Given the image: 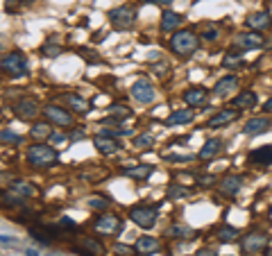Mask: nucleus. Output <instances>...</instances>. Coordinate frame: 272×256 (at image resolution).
<instances>
[{
  "label": "nucleus",
  "mask_w": 272,
  "mask_h": 256,
  "mask_svg": "<svg viewBox=\"0 0 272 256\" xmlns=\"http://www.w3.org/2000/svg\"><path fill=\"white\" fill-rule=\"evenodd\" d=\"M197 46H199V39H197V34L190 32V30H179V32H175L172 34V39H170L172 52L179 55V57L193 55V52L197 50Z\"/></svg>",
  "instance_id": "obj_1"
},
{
  "label": "nucleus",
  "mask_w": 272,
  "mask_h": 256,
  "mask_svg": "<svg viewBox=\"0 0 272 256\" xmlns=\"http://www.w3.org/2000/svg\"><path fill=\"white\" fill-rule=\"evenodd\" d=\"M27 161H30L34 168L54 165V163H57V152H54L50 145H45V143H39V145H30V147H27Z\"/></svg>",
  "instance_id": "obj_2"
},
{
  "label": "nucleus",
  "mask_w": 272,
  "mask_h": 256,
  "mask_svg": "<svg viewBox=\"0 0 272 256\" xmlns=\"http://www.w3.org/2000/svg\"><path fill=\"white\" fill-rule=\"evenodd\" d=\"M0 68H3V73H7L9 77H23V75H27V59L21 55V52H9V55H5L3 59H0Z\"/></svg>",
  "instance_id": "obj_3"
},
{
  "label": "nucleus",
  "mask_w": 272,
  "mask_h": 256,
  "mask_svg": "<svg viewBox=\"0 0 272 256\" xmlns=\"http://www.w3.org/2000/svg\"><path fill=\"white\" fill-rule=\"evenodd\" d=\"M109 21L116 30H129L136 23V10L131 5H120L109 12Z\"/></svg>",
  "instance_id": "obj_4"
},
{
  "label": "nucleus",
  "mask_w": 272,
  "mask_h": 256,
  "mask_svg": "<svg viewBox=\"0 0 272 256\" xmlns=\"http://www.w3.org/2000/svg\"><path fill=\"white\" fill-rule=\"evenodd\" d=\"M131 222H136L143 229H152L157 224V209L154 206H134L129 211Z\"/></svg>",
  "instance_id": "obj_5"
},
{
  "label": "nucleus",
  "mask_w": 272,
  "mask_h": 256,
  "mask_svg": "<svg viewBox=\"0 0 272 256\" xmlns=\"http://www.w3.org/2000/svg\"><path fill=\"white\" fill-rule=\"evenodd\" d=\"M267 247V233L263 231H252L240 240V249L245 254H256V251H263Z\"/></svg>",
  "instance_id": "obj_6"
},
{
  "label": "nucleus",
  "mask_w": 272,
  "mask_h": 256,
  "mask_svg": "<svg viewBox=\"0 0 272 256\" xmlns=\"http://www.w3.org/2000/svg\"><path fill=\"white\" fill-rule=\"evenodd\" d=\"M131 98H134L136 102H141V105H148V102H152L154 98H157V91H154L150 79H136V82L131 84Z\"/></svg>",
  "instance_id": "obj_7"
},
{
  "label": "nucleus",
  "mask_w": 272,
  "mask_h": 256,
  "mask_svg": "<svg viewBox=\"0 0 272 256\" xmlns=\"http://www.w3.org/2000/svg\"><path fill=\"white\" fill-rule=\"evenodd\" d=\"M95 229H98L100 233H107V236H113V233H120L122 231V218H118V215H100L98 220H95Z\"/></svg>",
  "instance_id": "obj_8"
},
{
  "label": "nucleus",
  "mask_w": 272,
  "mask_h": 256,
  "mask_svg": "<svg viewBox=\"0 0 272 256\" xmlns=\"http://www.w3.org/2000/svg\"><path fill=\"white\" fill-rule=\"evenodd\" d=\"M41 111H43V114H45V118H48V120H52L54 125H61V127H71V125H73V116L68 114L66 109H61V107L45 105Z\"/></svg>",
  "instance_id": "obj_9"
},
{
  "label": "nucleus",
  "mask_w": 272,
  "mask_h": 256,
  "mask_svg": "<svg viewBox=\"0 0 272 256\" xmlns=\"http://www.w3.org/2000/svg\"><path fill=\"white\" fill-rule=\"evenodd\" d=\"M234 43L238 48H243V50H256V48L265 46V39H263L261 34H256V32H243V34H238V37L234 39Z\"/></svg>",
  "instance_id": "obj_10"
},
{
  "label": "nucleus",
  "mask_w": 272,
  "mask_h": 256,
  "mask_svg": "<svg viewBox=\"0 0 272 256\" xmlns=\"http://www.w3.org/2000/svg\"><path fill=\"white\" fill-rule=\"evenodd\" d=\"M247 28L254 30V32H263V30H270L272 28V16L270 12H254V14L247 16Z\"/></svg>",
  "instance_id": "obj_11"
},
{
  "label": "nucleus",
  "mask_w": 272,
  "mask_h": 256,
  "mask_svg": "<svg viewBox=\"0 0 272 256\" xmlns=\"http://www.w3.org/2000/svg\"><path fill=\"white\" fill-rule=\"evenodd\" d=\"M238 114L240 111L238 109H220L216 116H211L209 118V123H207V127H211V129H218V127H225V125H229V123H234L236 118H238Z\"/></svg>",
  "instance_id": "obj_12"
},
{
  "label": "nucleus",
  "mask_w": 272,
  "mask_h": 256,
  "mask_svg": "<svg viewBox=\"0 0 272 256\" xmlns=\"http://www.w3.org/2000/svg\"><path fill=\"white\" fill-rule=\"evenodd\" d=\"M93 145L100 154H113V152L120 150V143L113 136H109V134H98V136L93 138Z\"/></svg>",
  "instance_id": "obj_13"
},
{
  "label": "nucleus",
  "mask_w": 272,
  "mask_h": 256,
  "mask_svg": "<svg viewBox=\"0 0 272 256\" xmlns=\"http://www.w3.org/2000/svg\"><path fill=\"white\" fill-rule=\"evenodd\" d=\"M270 125H272L270 118H265V116H256V118H249L247 123H245L243 134H247V136H258V134L267 132Z\"/></svg>",
  "instance_id": "obj_14"
},
{
  "label": "nucleus",
  "mask_w": 272,
  "mask_h": 256,
  "mask_svg": "<svg viewBox=\"0 0 272 256\" xmlns=\"http://www.w3.org/2000/svg\"><path fill=\"white\" fill-rule=\"evenodd\" d=\"M249 163L258 165V168H267L272 165V145H263L258 150L249 152Z\"/></svg>",
  "instance_id": "obj_15"
},
{
  "label": "nucleus",
  "mask_w": 272,
  "mask_h": 256,
  "mask_svg": "<svg viewBox=\"0 0 272 256\" xmlns=\"http://www.w3.org/2000/svg\"><path fill=\"white\" fill-rule=\"evenodd\" d=\"M39 111H41L39 105H36L32 98H23V100L16 105V116L18 118H23V120H32Z\"/></svg>",
  "instance_id": "obj_16"
},
{
  "label": "nucleus",
  "mask_w": 272,
  "mask_h": 256,
  "mask_svg": "<svg viewBox=\"0 0 272 256\" xmlns=\"http://www.w3.org/2000/svg\"><path fill=\"white\" fill-rule=\"evenodd\" d=\"M181 23H184V16L177 14V12L166 10L161 14V30H163V32H172V30H177Z\"/></svg>",
  "instance_id": "obj_17"
},
{
  "label": "nucleus",
  "mask_w": 272,
  "mask_h": 256,
  "mask_svg": "<svg viewBox=\"0 0 272 256\" xmlns=\"http://www.w3.org/2000/svg\"><path fill=\"white\" fill-rule=\"evenodd\" d=\"M204 100H207V89L204 87H190L188 91L184 93V102L186 105H190V107L202 105Z\"/></svg>",
  "instance_id": "obj_18"
},
{
  "label": "nucleus",
  "mask_w": 272,
  "mask_h": 256,
  "mask_svg": "<svg viewBox=\"0 0 272 256\" xmlns=\"http://www.w3.org/2000/svg\"><path fill=\"white\" fill-rule=\"evenodd\" d=\"M256 102H258V98L254 91H243L234 98V107H238V109H254Z\"/></svg>",
  "instance_id": "obj_19"
},
{
  "label": "nucleus",
  "mask_w": 272,
  "mask_h": 256,
  "mask_svg": "<svg viewBox=\"0 0 272 256\" xmlns=\"http://www.w3.org/2000/svg\"><path fill=\"white\" fill-rule=\"evenodd\" d=\"M63 102H66L73 111H77V114H86V111H89V102L82 96H77V93H66V96H63Z\"/></svg>",
  "instance_id": "obj_20"
},
{
  "label": "nucleus",
  "mask_w": 272,
  "mask_h": 256,
  "mask_svg": "<svg viewBox=\"0 0 272 256\" xmlns=\"http://www.w3.org/2000/svg\"><path fill=\"white\" fill-rule=\"evenodd\" d=\"M240 186H243V179H240L238 175H229V177H225L220 182V191L225 193V195H236V193L240 191Z\"/></svg>",
  "instance_id": "obj_21"
},
{
  "label": "nucleus",
  "mask_w": 272,
  "mask_h": 256,
  "mask_svg": "<svg viewBox=\"0 0 272 256\" xmlns=\"http://www.w3.org/2000/svg\"><path fill=\"white\" fill-rule=\"evenodd\" d=\"M136 251L139 254H154V251L159 249V240L152 236H141L139 240H136Z\"/></svg>",
  "instance_id": "obj_22"
},
{
  "label": "nucleus",
  "mask_w": 272,
  "mask_h": 256,
  "mask_svg": "<svg viewBox=\"0 0 272 256\" xmlns=\"http://www.w3.org/2000/svg\"><path fill=\"white\" fill-rule=\"evenodd\" d=\"M236 89H238V79H236L234 75H227V77H222L220 82L213 87V93H216V96H225V93L236 91Z\"/></svg>",
  "instance_id": "obj_23"
},
{
  "label": "nucleus",
  "mask_w": 272,
  "mask_h": 256,
  "mask_svg": "<svg viewBox=\"0 0 272 256\" xmlns=\"http://www.w3.org/2000/svg\"><path fill=\"white\" fill-rule=\"evenodd\" d=\"M152 173H154V165H150V163L134 165V168H125V175H127V177H131V179H139V182H143V179H148Z\"/></svg>",
  "instance_id": "obj_24"
},
{
  "label": "nucleus",
  "mask_w": 272,
  "mask_h": 256,
  "mask_svg": "<svg viewBox=\"0 0 272 256\" xmlns=\"http://www.w3.org/2000/svg\"><path fill=\"white\" fill-rule=\"evenodd\" d=\"M238 229L236 227H227V224H222V227H218L216 229V238L220 242H227V245H229V242H236L238 240Z\"/></svg>",
  "instance_id": "obj_25"
},
{
  "label": "nucleus",
  "mask_w": 272,
  "mask_h": 256,
  "mask_svg": "<svg viewBox=\"0 0 272 256\" xmlns=\"http://www.w3.org/2000/svg\"><path fill=\"white\" fill-rule=\"evenodd\" d=\"M222 150V141H218V138H211V141H207L202 145V150H199V159H213V156L218 154V152Z\"/></svg>",
  "instance_id": "obj_26"
},
{
  "label": "nucleus",
  "mask_w": 272,
  "mask_h": 256,
  "mask_svg": "<svg viewBox=\"0 0 272 256\" xmlns=\"http://www.w3.org/2000/svg\"><path fill=\"white\" fill-rule=\"evenodd\" d=\"M193 120V111L190 109H179L172 111L170 116L166 118V125H181V123H190Z\"/></svg>",
  "instance_id": "obj_27"
},
{
  "label": "nucleus",
  "mask_w": 272,
  "mask_h": 256,
  "mask_svg": "<svg viewBox=\"0 0 272 256\" xmlns=\"http://www.w3.org/2000/svg\"><path fill=\"white\" fill-rule=\"evenodd\" d=\"M30 136L32 138H50L52 136V129H50V125H45V123H36L34 127L30 129Z\"/></svg>",
  "instance_id": "obj_28"
},
{
  "label": "nucleus",
  "mask_w": 272,
  "mask_h": 256,
  "mask_svg": "<svg viewBox=\"0 0 272 256\" xmlns=\"http://www.w3.org/2000/svg\"><path fill=\"white\" fill-rule=\"evenodd\" d=\"M170 236L175 238H195L197 236V231L190 227H179V224H175V227H170Z\"/></svg>",
  "instance_id": "obj_29"
},
{
  "label": "nucleus",
  "mask_w": 272,
  "mask_h": 256,
  "mask_svg": "<svg viewBox=\"0 0 272 256\" xmlns=\"http://www.w3.org/2000/svg\"><path fill=\"white\" fill-rule=\"evenodd\" d=\"M82 247H84V249H89L91 254H95V256H102L104 254V247L100 245L98 240H93V238H84V240H82Z\"/></svg>",
  "instance_id": "obj_30"
},
{
  "label": "nucleus",
  "mask_w": 272,
  "mask_h": 256,
  "mask_svg": "<svg viewBox=\"0 0 272 256\" xmlns=\"http://www.w3.org/2000/svg\"><path fill=\"white\" fill-rule=\"evenodd\" d=\"M134 145L141 147V150H148V147L154 145V136H152V134H141V136L134 138Z\"/></svg>",
  "instance_id": "obj_31"
},
{
  "label": "nucleus",
  "mask_w": 272,
  "mask_h": 256,
  "mask_svg": "<svg viewBox=\"0 0 272 256\" xmlns=\"http://www.w3.org/2000/svg\"><path fill=\"white\" fill-rule=\"evenodd\" d=\"M190 195V191L188 188H184V186H170L168 188V197H170V200H181V197H188Z\"/></svg>",
  "instance_id": "obj_32"
},
{
  "label": "nucleus",
  "mask_w": 272,
  "mask_h": 256,
  "mask_svg": "<svg viewBox=\"0 0 272 256\" xmlns=\"http://www.w3.org/2000/svg\"><path fill=\"white\" fill-rule=\"evenodd\" d=\"M0 141H3V143H12V145H21L23 138L18 136V134L9 132V129H3V132H0Z\"/></svg>",
  "instance_id": "obj_33"
},
{
  "label": "nucleus",
  "mask_w": 272,
  "mask_h": 256,
  "mask_svg": "<svg viewBox=\"0 0 272 256\" xmlns=\"http://www.w3.org/2000/svg\"><path fill=\"white\" fill-rule=\"evenodd\" d=\"M14 191L23 193L25 197H34L36 195V188L30 186V184H23V182H14Z\"/></svg>",
  "instance_id": "obj_34"
},
{
  "label": "nucleus",
  "mask_w": 272,
  "mask_h": 256,
  "mask_svg": "<svg viewBox=\"0 0 272 256\" xmlns=\"http://www.w3.org/2000/svg\"><path fill=\"white\" fill-rule=\"evenodd\" d=\"M222 64L227 68H234V66H243V55H227L222 57Z\"/></svg>",
  "instance_id": "obj_35"
},
{
  "label": "nucleus",
  "mask_w": 272,
  "mask_h": 256,
  "mask_svg": "<svg viewBox=\"0 0 272 256\" xmlns=\"http://www.w3.org/2000/svg\"><path fill=\"white\" fill-rule=\"evenodd\" d=\"M111 114H113V118L122 120V118H129L131 111L127 109V107H116V105H113V107H111Z\"/></svg>",
  "instance_id": "obj_36"
},
{
  "label": "nucleus",
  "mask_w": 272,
  "mask_h": 256,
  "mask_svg": "<svg viewBox=\"0 0 272 256\" xmlns=\"http://www.w3.org/2000/svg\"><path fill=\"white\" fill-rule=\"evenodd\" d=\"M89 206H91V209H107V206H109V200H107V197H91V200H89Z\"/></svg>",
  "instance_id": "obj_37"
},
{
  "label": "nucleus",
  "mask_w": 272,
  "mask_h": 256,
  "mask_svg": "<svg viewBox=\"0 0 272 256\" xmlns=\"http://www.w3.org/2000/svg\"><path fill=\"white\" fill-rule=\"evenodd\" d=\"M136 251V247H129V245H120V242H118L116 245V254L118 256H131Z\"/></svg>",
  "instance_id": "obj_38"
},
{
  "label": "nucleus",
  "mask_w": 272,
  "mask_h": 256,
  "mask_svg": "<svg viewBox=\"0 0 272 256\" xmlns=\"http://www.w3.org/2000/svg\"><path fill=\"white\" fill-rule=\"evenodd\" d=\"M166 159L168 161H177V163H184V161H190V156H186V154L184 156H181V154H168Z\"/></svg>",
  "instance_id": "obj_39"
},
{
  "label": "nucleus",
  "mask_w": 272,
  "mask_h": 256,
  "mask_svg": "<svg viewBox=\"0 0 272 256\" xmlns=\"http://www.w3.org/2000/svg\"><path fill=\"white\" fill-rule=\"evenodd\" d=\"M216 39H218V30L216 28H211V30L204 32V41H216Z\"/></svg>",
  "instance_id": "obj_40"
},
{
  "label": "nucleus",
  "mask_w": 272,
  "mask_h": 256,
  "mask_svg": "<svg viewBox=\"0 0 272 256\" xmlns=\"http://www.w3.org/2000/svg\"><path fill=\"white\" fill-rule=\"evenodd\" d=\"M43 52H45L48 57H57V55H59V46H45Z\"/></svg>",
  "instance_id": "obj_41"
},
{
  "label": "nucleus",
  "mask_w": 272,
  "mask_h": 256,
  "mask_svg": "<svg viewBox=\"0 0 272 256\" xmlns=\"http://www.w3.org/2000/svg\"><path fill=\"white\" fill-rule=\"evenodd\" d=\"M195 256H218V251L216 249H209V247H202V249H199Z\"/></svg>",
  "instance_id": "obj_42"
},
{
  "label": "nucleus",
  "mask_w": 272,
  "mask_h": 256,
  "mask_svg": "<svg viewBox=\"0 0 272 256\" xmlns=\"http://www.w3.org/2000/svg\"><path fill=\"white\" fill-rule=\"evenodd\" d=\"M213 182H216V177H213V175H209V177H202V179H199V184H202V186H211Z\"/></svg>",
  "instance_id": "obj_43"
},
{
  "label": "nucleus",
  "mask_w": 272,
  "mask_h": 256,
  "mask_svg": "<svg viewBox=\"0 0 272 256\" xmlns=\"http://www.w3.org/2000/svg\"><path fill=\"white\" fill-rule=\"evenodd\" d=\"M145 3H152V5H170L172 0H145Z\"/></svg>",
  "instance_id": "obj_44"
},
{
  "label": "nucleus",
  "mask_w": 272,
  "mask_h": 256,
  "mask_svg": "<svg viewBox=\"0 0 272 256\" xmlns=\"http://www.w3.org/2000/svg\"><path fill=\"white\" fill-rule=\"evenodd\" d=\"M66 224V227H71V229H75V222H73L71 218H61V227Z\"/></svg>",
  "instance_id": "obj_45"
},
{
  "label": "nucleus",
  "mask_w": 272,
  "mask_h": 256,
  "mask_svg": "<svg viewBox=\"0 0 272 256\" xmlns=\"http://www.w3.org/2000/svg\"><path fill=\"white\" fill-rule=\"evenodd\" d=\"M263 111H267V114H272V98L265 102V105H263Z\"/></svg>",
  "instance_id": "obj_46"
},
{
  "label": "nucleus",
  "mask_w": 272,
  "mask_h": 256,
  "mask_svg": "<svg viewBox=\"0 0 272 256\" xmlns=\"http://www.w3.org/2000/svg\"><path fill=\"white\" fill-rule=\"evenodd\" d=\"M50 138H52L54 143H61V141H66V136H61V134H57V136H50Z\"/></svg>",
  "instance_id": "obj_47"
},
{
  "label": "nucleus",
  "mask_w": 272,
  "mask_h": 256,
  "mask_svg": "<svg viewBox=\"0 0 272 256\" xmlns=\"http://www.w3.org/2000/svg\"><path fill=\"white\" fill-rule=\"evenodd\" d=\"M25 256H39V251H34V249H27V254Z\"/></svg>",
  "instance_id": "obj_48"
},
{
  "label": "nucleus",
  "mask_w": 272,
  "mask_h": 256,
  "mask_svg": "<svg viewBox=\"0 0 272 256\" xmlns=\"http://www.w3.org/2000/svg\"><path fill=\"white\" fill-rule=\"evenodd\" d=\"M265 256H272V247H267V251H265Z\"/></svg>",
  "instance_id": "obj_49"
},
{
  "label": "nucleus",
  "mask_w": 272,
  "mask_h": 256,
  "mask_svg": "<svg viewBox=\"0 0 272 256\" xmlns=\"http://www.w3.org/2000/svg\"><path fill=\"white\" fill-rule=\"evenodd\" d=\"M12 3H18V0H12ZM7 5H9V0H7Z\"/></svg>",
  "instance_id": "obj_50"
},
{
  "label": "nucleus",
  "mask_w": 272,
  "mask_h": 256,
  "mask_svg": "<svg viewBox=\"0 0 272 256\" xmlns=\"http://www.w3.org/2000/svg\"><path fill=\"white\" fill-rule=\"evenodd\" d=\"M45 256H54V254H45Z\"/></svg>",
  "instance_id": "obj_51"
}]
</instances>
